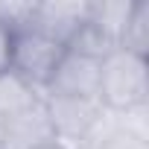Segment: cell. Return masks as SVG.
Masks as SVG:
<instances>
[{
    "label": "cell",
    "instance_id": "cell-6",
    "mask_svg": "<svg viewBox=\"0 0 149 149\" xmlns=\"http://www.w3.org/2000/svg\"><path fill=\"white\" fill-rule=\"evenodd\" d=\"M88 12H91V3H35L26 26H32L67 47L70 38L88 21Z\"/></svg>",
    "mask_w": 149,
    "mask_h": 149
},
{
    "label": "cell",
    "instance_id": "cell-11",
    "mask_svg": "<svg viewBox=\"0 0 149 149\" xmlns=\"http://www.w3.org/2000/svg\"><path fill=\"white\" fill-rule=\"evenodd\" d=\"M0 149H3V120H0Z\"/></svg>",
    "mask_w": 149,
    "mask_h": 149
},
{
    "label": "cell",
    "instance_id": "cell-2",
    "mask_svg": "<svg viewBox=\"0 0 149 149\" xmlns=\"http://www.w3.org/2000/svg\"><path fill=\"white\" fill-rule=\"evenodd\" d=\"M61 56H64V44L53 41L50 35H44V32H38L32 26L12 29L9 70L18 79H24L29 88H35L38 94L47 91V85L53 79Z\"/></svg>",
    "mask_w": 149,
    "mask_h": 149
},
{
    "label": "cell",
    "instance_id": "cell-3",
    "mask_svg": "<svg viewBox=\"0 0 149 149\" xmlns=\"http://www.w3.org/2000/svg\"><path fill=\"white\" fill-rule=\"evenodd\" d=\"M47 114L56 129V140L67 149L85 146V140L97 132V126L105 117V108L97 100H73V97H47L44 94Z\"/></svg>",
    "mask_w": 149,
    "mask_h": 149
},
{
    "label": "cell",
    "instance_id": "cell-1",
    "mask_svg": "<svg viewBox=\"0 0 149 149\" xmlns=\"http://www.w3.org/2000/svg\"><path fill=\"white\" fill-rule=\"evenodd\" d=\"M149 100V61L132 50L114 47L100 58V105L108 114H132Z\"/></svg>",
    "mask_w": 149,
    "mask_h": 149
},
{
    "label": "cell",
    "instance_id": "cell-8",
    "mask_svg": "<svg viewBox=\"0 0 149 149\" xmlns=\"http://www.w3.org/2000/svg\"><path fill=\"white\" fill-rule=\"evenodd\" d=\"M120 47L137 56H149V0H134V9L123 29Z\"/></svg>",
    "mask_w": 149,
    "mask_h": 149
},
{
    "label": "cell",
    "instance_id": "cell-5",
    "mask_svg": "<svg viewBox=\"0 0 149 149\" xmlns=\"http://www.w3.org/2000/svg\"><path fill=\"white\" fill-rule=\"evenodd\" d=\"M47 143H56V129L47 114L44 97L3 120V149H41Z\"/></svg>",
    "mask_w": 149,
    "mask_h": 149
},
{
    "label": "cell",
    "instance_id": "cell-10",
    "mask_svg": "<svg viewBox=\"0 0 149 149\" xmlns=\"http://www.w3.org/2000/svg\"><path fill=\"white\" fill-rule=\"evenodd\" d=\"M41 149H67V146H61V143L56 140V143H47V146H41Z\"/></svg>",
    "mask_w": 149,
    "mask_h": 149
},
{
    "label": "cell",
    "instance_id": "cell-4",
    "mask_svg": "<svg viewBox=\"0 0 149 149\" xmlns=\"http://www.w3.org/2000/svg\"><path fill=\"white\" fill-rule=\"evenodd\" d=\"M47 97H73V100H97L100 102V58L64 50L53 79L44 91Z\"/></svg>",
    "mask_w": 149,
    "mask_h": 149
},
{
    "label": "cell",
    "instance_id": "cell-9",
    "mask_svg": "<svg viewBox=\"0 0 149 149\" xmlns=\"http://www.w3.org/2000/svg\"><path fill=\"white\" fill-rule=\"evenodd\" d=\"M9 56H12V29L0 21V73L9 70Z\"/></svg>",
    "mask_w": 149,
    "mask_h": 149
},
{
    "label": "cell",
    "instance_id": "cell-7",
    "mask_svg": "<svg viewBox=\"0 0 149 149\" xmlns=\"http://www.w3.org/2000/svg\"><path fill=\"white\" fill-rule=\"evenodd\" d=\"M44 94H38L35 88H29L24 79H18L12 70L0 73V120H6L24 108H29L32 102H38Z\"/></svg>",
    "mask_w": 149,
    "mask_h": 149
}]
</instances>
